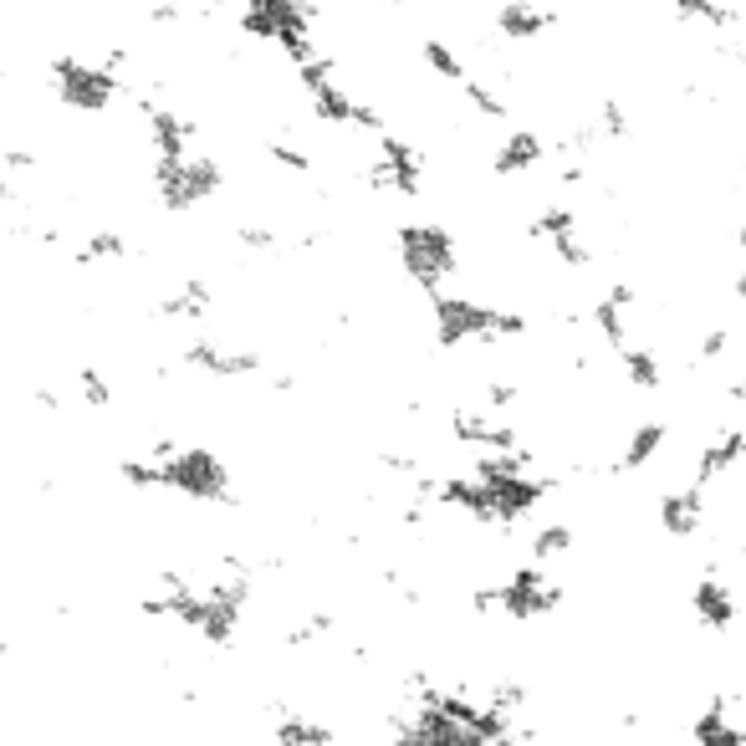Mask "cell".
<instances>
[{
  "mask_svg": "<svg viewBox=\"0 0 746 746\" xmlns=\"http://www.w3.org/2000/svg\"><path fill=\"white\" fill-rule=\"evenodd\" d=\"M399 256H405V271L430 291H445V277H456V241L450 230L435 226V220H415V226H399Z\"/></svg>",
  "mask_w": 746,
  "mask_h": 746,
  "instance_id": "obj_1",
  "label": "cell"
},
{
  "mask_svg": "<svg viewBox=\"0 0 746 746\" xmlns=\"http://www.w3.org/2000/svg\"><path fill=\"white\" fill-rule=\"evenodd\" d=\"M51 82H57V98L67 102V108H77V113H102L108 102L118 98V72H108V67H88L82 57H51L47 62Z\"/></svg>",
  "mask_w": 746,
  "mask_h": 746,
  "instance_id": "obj_2",
  "label": "cell"
},
{
  "mask_svg": "<svg viewBox=\"0 0 746 746\" xmlns=\"http://www.w3.org/2000/svg\"><path fill=\"white\" fill-rule=\"evenodd\" d=\"M165 486L190 501H230V476H226V460L210 456V450H175L165 456Z\"/></svg>",
  "mask_w": 746,
  "mask_h": 746,
  "instance_id": "obj_3",
  "label": "cell"
},
{
  "mask_svg": "<svg viewBox=\"0 0 746 746\" xmlns=\"http://www.w3.org/2000/svg\"><path fill=\"white\" fill-rule=\"evenodd\" d=\"M430 307H435V338H440V348L496 338V307L476 302V297H445V291H435Z\"/></svg>",
  "mask_w": 746,
  "mask_h": 746,
  "instance_id": "obj_4",
  "label": "cell"
},
{
  "mask_svg": "<svg viewBox=\"0 0 746 746\" xmlns=\"http://www.w3.org/2000/svg\"><path fill=\"white\" fill-rule=\"evenodd\" d=\"M563 608V588H557L553 578H543V568H517L511 573V583H501V614L506 619H543V614H557Z\"/></svg>",
  "mask_w": 746,
  "mask_h": 746,
  "instance_id": "obj_5",
  "label": "cell"
},
{
  "mask_svg": "<svg viewBox=\"0 0 746 746\" xmlns=\"http://www.w3.org/2000/svg\"><path fill=\"white\" fill-rule=\"evenodd\" d=\"M368 185L394 195H419V153L394 133H379V165L368 169Z\"/></svg>",
  "mask_w": 746,
  "mask_h": 746,
  "instance_id": "obj_6",
  "label": "cell"
},
{
  "mask_svg": "<svg viewBox=\"0 0 746 746\" xmlns=\"http://www.w3.org/2000/svg\"><path fill=\"white\" fill-rule=\"evenodd\" d=\"M486 481V476H481ZM491 496H496V521L511 527L531 511V506H543V496H553V481H537V476H491Z\"/></svg>",
  "mask_w": 746,
  "mask_h": 746,
  "instance_id": "obj_7",
  "label": "cell"
},
{
  "mask_svg": "<svg viewBox=\"0 0 746 746\" xmlns=\"http://www.w3.org/2000/svg\"><path fill=\"white\" fill-rule=\"evenodd\" d=\"M450 435L460 445H470V450H517V430L491 415H476V409H456L450 415Z\"/></svg>",
  "mask_w": 746,
  "mask_h": 746,
  "instance_id": "obj_8",
  "label": "cell"
},
{
  "mask_svg": "<svg viewBox=\"0 0 746 746\" xmlns=\"http://www.w3.org/2000/svg\"><path fill=\"white\" fill-rule=\"evenodd\" d=\"M185 364L205 368L210 379H246V374L261 368V358L256 354H226V348H216L210 338H195L190 348H185Z\"/></svg>",
  "mask_w": 746,
  "mask_h": 746,
  "instance_id": "obj_9",
  "label": "cell"
},
{
  "mask_svg": "<svg viewBox=\"0 0 746 746\" xmlns=\"http://www.w3.org/2000/svg\"><path fill=\"white\" fill-rule=\"evenodd\" d=\"M143 118H149V139H153V153H159V159H190L195 128L185 123V118H175L169 108H159V102H143Z\"/></svg>",
  "mask_w": 746,
  "mask_h": 746,
  "instance_id": "obj_10",
  "label": "cell"
},
{
  "mask_svg": "<svg viewBox=\"0 0 746 746\" xmlns=\"http://www.w3.org/2000/svg\"><path fill=\"white\" fill-rule=\"evenodd\" d=\"M659 527L670 531V537H696L700 517H706V501H700V481L685 486V491H665L659 496Z\"/></svg>",
  "mask_w": 746,
  "mask_h": 746,
  "instance_id": "obj_11",
  "label": "cell"
},
{
  "mask_svg": "<svg viewBox=\"0 0 746 746\" xmlns=\"http://www.w3.org/2000/svg\"><path fill=\"white\" fill-rule=\"evenodd\" d=\"M690 608H696V619L706 624V629L726 634L736 624V594L726 588L722 578H700L696 594H690Z\"/></svg>",
  "mask_w": 746,
  "mask_h": 746,
  "instance_id": "obj_12",
  "label": "cell"
},
{
  "mask_svg": "<svg viewBox=\"0 0 746 746\" xmlns=\"http://www.w3.org/2000/svg\"><path fill=\"white\" fill-rule=\"evenodd\" d=\"M553 21H557L553 11H537V6H527V0H511V6H501V11H496V31H501L506 41H531V37H543V31H547Z\"/></svg>",
  "mask_w": 746,
  "mask_h": 746,
  "instance_id": "obj_13",
  "label": "cell"
},
{
  "mask_svg": "<svg viewBox=\"0 0 746 746\" xmlns=\"http://www.w3.org/2000/svg\"><path fill=\"white\" fill-rule=\"evenodd\" d=\"M742 456H746V435H742V430H726L722 440H710L706 450H700V460H696V481L706 486V481H716V476H726V470H732Z\"/></svg>",
  "mask_w": 746,
  "mask_h": 746,
  "instance_id": "obj_14",
  "label": "cell"
},
{
  "mask_svg": "<svg viewBox=\"0 0 746 746\" xmlns=\"http://www.w3.org/2000/svg\"><path fill=\"white\" fill-rule=\"evenodd\" d=\"M236 624H241V604H226L220 594L205 588V608H200V624H195V629H200L210 645H230V639H236Z\"/></svg>",
  "mask_w": 746,
  "mask_h": 746,
  "instance_id": "obj_15",
  "label": "cell"
},
{
  "mask_svg": "<svg viewBox=\"0 0 746 746\" xmlns=\"http://www.w3.org/2000/svg\"><path fill=\"white\" fill-rule=\"evenodd\" d=\"M190 159H159V169H153V190H159V200H165V210H190L195 195H190Z\"/></svg>",
  "mask_w": 746,
  "mask_h": 746,
  "instance_id": "obj_16",
  "label": "cell"
},
{
  "mask_svg": "<svg viewBox=\"0 0 746 746\" xmlns=\"http://www.w3.org/2000/svg\"><path fill=\"white\" fill-rule=\"evenodd\" d=\"M537 159H543V139H537V133H506V143L491 159V169L496 175H527Z\"/></svg>",
  "mask_w": 746,
  "mask_h": 746,
  "instance_id": "obj_17",
  "label": "cell"
},
{
  "mask_svg": "<svg viewBox=\"0 0 746 746\" xmlns=\"http://www.w3.org/2000/svg\"><path fill=\"white\" fill-rule=\"evenodd\" d=\"M726 706H732V700H710V706L700 710L696 726H690V732H696V742H706V746H742L746 742L742 726L726 722Z\"/></svg>",
  "mask_w": 746,
  "mask_h": 746,
  "instance_id": "obj_18",
  "label": "cell"
},
{
  "mask_svg": "<svg viewBox=\"0 0 746 746\" xmlns=\"http://www.w3.org/2000/svg\"><path fill=\"white\" fill-rule=\"evenodd\" d=\"M659 445H665V425H659V419H645V425L629 435V445H624V456L614 460V470H645L649 460L659 456Z\"/></svg>",
  "mask_w": 746,
  "mask_h": 746,
  "instance_id": "obj_19",
  "label": "cell"
},
{
  "mask_svg": "<svg viewBox=\"0 0 746 746\" xmlns=\"http://www.w3.org/2000/svg\"><path fill=\"white\" fill-rule=\"evenodd\" d=\"M153 312L159 317H205L210 312V287H205V281H185L179 297H165Z\"/></svg>",
  "mask_w": 746,
  "mask_h": 746,
  "instance_id": "obj_20",
  "label": "cell"
},
{
  "mask_svg": "<svg viewBox=\"0 0 746 746\" xmlns=\"http://www.w3.org/2000/svg\"><path fill=\"white\" fill-rule=\"evenodd\" d=\"M624 307H629V302H624L619 291H608V297H598V302H594V328L604 332L614 348H624Z\"/></svg>",
  "mask_w": 746,
  "mask_h": 746,
  "instance_id": "obj_21",
  "label": "cell"
},
{
  "mask_svg": "<svg viewBox=\"0 0 746 746\" xmlns=\"http://www.w3.org/2000/svg\"><path fill=\"white\" fill-rule=\"evenodd\" d=\"M624 379L645 394L659 389V358L649 354V348H624Z\"/></svg>",
  "mask_w": 746,
  "mask_h": 746,
  "instance_id": "obj_22",
  "label": "cell"
},
{
  "mask_svg": "<svg viewBox=\"0 0 746 746\" xmlns=\"http://www.w3.org/2000/svg\"><path fill=\"white\" fill-rule=\"evenodd\" d=\"M277 742H287V746H322V742H332V732H328V726H317V722H302V716H281V722H277Z\"/></svg>",
  "mask_w": 746,
  "mask_h": 746,
  "instance_id": "obj_23",
  "label": "cell"
},
{
  "mask_svg": "<svg viewBox=\"0 0 746 746\" xmlns=\"http://www.w3.org/2000/svg\"><path fill=\"white\" fill-rule=\"evenodd\" d=\"M113 256H128V241L118 236V230H98V236H88V241L77 246V261H82V266L113 261Z\"/></svg>",
  "mask_w": 746,
  "mask_h": 746,
  "instance_id": "obj_24",
  "label": "cell"
},
{
  "mask_svg": "<svg viewBox=\"0 0 746 746\" xmlns=\"http://www.w3.org/2000/svg\"><path fill=\"white\" fill-rule=\"evenodd\" d=\"M675 16H680V21H706V26H716V31L736 26V16L722 11L716 0H675Z\"/></svg>",
  "mask_w": 746,
  "mask_h": 746,
  "instance_id": "obj_25",
  "label": "cell"
},
{
  "mask_svg": "<svg viewBox=\"0 0 746 746\" xmlns=\"http://www.w3.org/2000/svg\"><path fill=\"white\" fill-rule=\"evenodd\" d=\"M419 51H425V62H430L435 77H445V82H466V67H460V57L445 47V41H425Z\"/></svg>",
  "mask_w": 746,
  "mask_h": 746,
  "instance_id": "obj_26",
  "label": "cell"
},
{
  "mask_svg": "<svg viewBox=\"0 0 746 746\" xmlns=\"http://www.w3.org/2000/svg\"><path fill=\"white\" fill-rule=\"evenodd\" d=\"M118 476H123L128 486H139V491H149V486H165V460H118Z\"/></svg>",
  "mask_w": 746,
  "mask_h": 746,
  "instance_id": "obj_27",
  "label": "cell"
},
{
  "mask_svg": "<svg viewBox=\"0 0 746 746\" xmlns=\"http://www.w3.org/2000/svg\"><path fill=\"white\" fill-rule=\"evenodd\" d=\"M573 547V527H543L537 537H531V557L537 563H547V557H563Z\"/></svg>",
  "mask_w": 746,
  "mask_h": 746,
  "instance_id": "obj_28",
  "label": "cell"
},
{
  "mask_svg": "<svg viewBox=\"0 0 746 746\" xmlns=\"http://www.w3.org/2000/svg\"><path fill=\"white\" fill-rule=\"evenodd\" d=\"M190 195H195V205L205 200V195H216L220 190V165L216 159H190Z\"/></svg>",
  "mask_w": 746,
  "mask_h": 746,
  "instance_id": "obj_29",
  "label": "cell"
},
{
  "mask_svg": "<svg viewBox=\"0 0 746 746\" xmlns=\"http://www.w3.org/2000/svg\"><path fill=\"white\" fill-rule=\"evenodd\" d=\"M527 230H531V236H543V241H557V236H568V230H573V210H568V205H553V210H543Z\"/></svg>",
  "mask_w": 746,
  "mask_h": 746,
  "instance_id": "obj_30",
  "label": "cell"
},
{
  "mask_svg": "<svg viewBox=\"0 0 746 746\" xmlns=\"http://www.w3.org/2000/svg\"><path fill=\"white\" fill-rule=\"evenodd\" d=\"M460 92H466V102H470V108H476L481 118H506V102L496 98L491 88H481V82H470V77H466V82H460Z\"/></svg>",
  "mask_w": 746,
  "mask_h": 746,
  "instance_id": "obj_31",
  "label": "cell"
},
{
  "mask_svg": "<svg viewBox=\"0 0 746 746\" xmlns=\"http://www.w3.org/2000/svg\"><path fill=\"white\" fill-rule=\"evenodd\" d=\"M77 389H82V399H88L92 409H108V405H113V389H108V379H102L98 368H82V374H77Z\"/></svg>",
  "mask_w": 746,
  "mask_h": 746,
  "instance_id": "obj_32",
  "label": "cell"
},
{
  "mask_svg": "<svg viewBox=\"0 0 746 746\" xmlns=\"http://www.w3.org/2000/svg\"><path fill=\"white\" fill-rule=\"evenodd\" d=\"M491 706H496V710H506V716H517V710L527 706V685H517V680L491 685Z\"/></svg>",
  "mask_w": 746,
  "mask_h": 746,
  "instance_id": "obj_33",
  "label": "cell"
},
{
  "mask_svg": "<svg viewBox=\"0 0 746 746\" xmlns=\"http://www.w3.org/2000/svg\"><path fill=\"white\" fill-rule=\"evenodd\" d=\"M266 149H271V159H277V165L297 169V175H312V159H307L302 149H291L287 139H271V143H266Z\"/></svg>",
  "mask_w": 746,
  "mask_h": 746,
  "instance_id": "obj_34",
  "label": "cell"
},
{
  "mask_svg": "<svg viewBox=\"0 0 746 746\" xmlns=\"http://www.w3.org/2000/svg\"><path fill=\"white\" fill-rule=\"evenodd\" d=\"M328 629H332V619H328V614H312L307 624H297V629L287 634V645H312V639H322Z\"/></svg>",
  "mask_w": 746,
  "mask_h": 746,
  "instance_id": "obj_35",
  "label": "cell"
},
{
  "mask_svg": "<svg viewBox=\"0 0 746 746\" xmlns=\"http://www.w3.org/2000/svg\"><path fill=\"white\" fill-rule=\"evenodd\" d=\"M236 236H241V246L246 251H277V230H266V226H241L236 230Z\"/></svg>",
  "mask_w": 746,
  "mask_h": 746,
  "instance_id": "obj_36",
  "label": "cell"
},
{
  "mask_svg": "<svg viewBox=\"0 0 746 746\" xmlns=\"http://www.w3.org/2000/svg\"><path fill=\"white\" fill-rule=\"evenodd\" d=\"M553 251H557V261H563V266H583V261H588V246H583L573 230H568V236H557Z\"/></svg>",
  "mask_w": 746,
  "mask_h": 746,
  "instance_id": "obj_37",
  "label": "cell"
},
{
  "mask_svg": "<svg viewBox=\"0 0 746 746\" xmlns=\"http://www.w3.org/2000/svg\"><path fill=\"white\" fill-rule=\"evenodd\" d=\"M598 123H604L608 139H624L629 133V113H624L619 102H604V113H598Z\"/></svg>",
  "mask_w": 746,
  "mask_h": 746,
  "instance_id": "obj_38",
  "label": "cell"
},
{
  "mask_svg": "<svg viewBox=\"0 0 746 746\" xmlns=\"http://www.w3.org/2000/svg\"><path fill=\"white\" fill-rule=\"evenodd\" d=\"M210 594H220L226 604H241L246 608V598H251V578H246V573H241V578H226V583H216Z\"/></svg>",
  "mask_w": 746,
  "mask_h": 746,
  "instance_id": "obj_39",
  "label": "cell"
},
{
  "mask_svg": "<svg viewBox=\"0 0 746 746\" xmlns=\"http://www.w3.org/2000/svg\"><path fill=\"white\" fill-rule=\"evenodd\" d=\"M726 348H732V332H726V328H710L706 338H700V348H696V354H700V358H706V364H710V358H722Z\"/></svg>",
  "mask_w": 746,
  "mask_h": 746,
  "instance_id": "obj_40",
  "label": "cell"
},
{
  "mask_svg": "<svg viewBox=\"0 0 746 746\" xmlns=\"http://www.w3.org/2000/svg\"><path fill=\"white\" fill-rule=\"evenodd\" d=\"M486 405H491V409H506V405H517V384H506V379H491V384H486Z\"/></svg>",
  "mask_w": 746,
  "mask_h": 746,
  "instance_id": "obj_41",
  "label": "cell"
},
{
  "mask_svg": "<svg viewBox=\"0 0 746 746\" xmlns=\"http://www.w3.org/2000/svg\"><path fill=\"white\" fill-rule=\"evenodd\" d=\"M521 332H527L521 312H496V338H521Z\"/></svg>",
  "mask_w": 746,
  "mask_h": 746,
  "instance_id": "obj_42",
  "label": "cell"
},
{
  "mask_svg": "<svg viewBox=\"0 0 746 746\" xmlns=\"http://www.w3.org/2000/svg\"><path fill=\"white\" fill-rule=\"evenodd\" d=\"M354 128H368V133L379 139V133H384V118H379V108H368V102H358V108H354Z\"/></svg>",
  "mask_w": 746,
  "mask_h": 746,
  "instance_id": "obj_43",
  "label": "cell"
},
{
  "mask_svg": "<svg viewBox=\"0 0 746 746\" xmlns=\"http://www.w3.org/2000/svg\"><path fill=\"white\" fill-rule=\"evenodd\" d=\"M470 608H476V614H491V608H501V583H496V588H476V594H470Z\"/></svg>",
  "mask_w": 746,
  "mask_h": 746,
  "instance_id": "obj_44",
  "label": "cell"
},
{
  "mask_svg": "<svg viewBox=\"0 0 746 746\" xmlns=\"http://www.w3.org/2000/svg\"><path fill=\"white\" fill-rule=\"evenodd\" d=\"M6 165H11V169H31V165H37V153H26V149H11V153H6Z\"/></svg>",
  "mask_w": 746,
  "mask_h": 746,
  "instance_id": "obj_45",
  "label": "cell"
},
{
  "mask_svg": "<svg viewBox=\"0 0 746 746\" xmlns=\"http://www.w3.org/2000/svg\"><path fill=\"white\" fill-rule=\"evenodd\" d=\"M384 466H389L394 476H415V460H405V456H384Z\"/></svg>",
  "mask_w": 746,
  "mask_h": 746,
  "instance_id": "obj_46",
  "label": "cell"
},
{
  "mask_svg": "<svg viewBox=\"0 0 746 746\" xmlns=\"http://www.w3.org/2000/svg\"><path fill=\"white\" fill-rule=\"evenodd\" d=\"M557 179H563L568 190H573V185H583V165H568V169H563V175H557Z\"/></svg>",
  "mask_w": 746,
  "mask_h": 746,
  "instance_id": "obj_47",
  "label": "cell"
},
{
  "mask_svg": "<svg viewBox=\"0 0 746 746\" xmlns=\"http://www.w3.org/2000/svg\"><path fill=\"white\" fill-rule=\"evenodd\" d=\"M726 394H732L736 405H746V374H742V379H732V384H726Z\"/></svg>",
  "mask_w": 746,
  "mask_h": 746,
  "instance_id": "obj_48",
  "label": "cell"
},
{
  "mask_svg": "<svg viewBox=\"0 0 746 746\" xmlns=\"http://www.w3.org/2000/svg\"><path fill=\"white\" fill-rule=\"evenodd\" d=\"M123 62H128V51H108V57H102V67H108V72H118Z\"/></svg>",
  "mask_w": 746,
  "mask_h": 746,
  "instance_id": "obj_49",
  "label": "cell"
},
{
  "mask_svg": "<svg viewBox=\"0 0 746 746\" xmlns=\"http://www.w3.org/2000/svg\"><path fill=\"white\" fill-rule=\"evenodd\" d=\"M736 297H742V302H746V271H742V277H736Z\"/></svg>",
  "mask_w": 746,
  "mask_h": 746,
  "instance_id": "obj_50",
  "label": "cell"
},
{
  "mask_svg": "<svg viewBox=\"0 0 746 746\" xmlns=\"http://www.w3.org/2000/svg\"><path fill=\"white\" fill-rule=\"evenodd\" d=\"M736 246H742V251H746V226H736Z\"/></svg>",
  "mask_w": 746,
  "mask_h": 746,
  "instance_id": "obj_51",
  "label": "cell"
},
{
  "mask_svg": "<svg viewBox=\"0 0 746 746\" xmlns=\"http://www.w3.org/2000/svg\"><path fill=\"white\" fill-rule=\"evenodd\" d=\"M379 6H399V0H379Z\"/></svg>",
  "mask_w": 746,
  "mask_h": 746,
  "instance_id": "obj_52",
  "label": "cell"
},
{
  "mask_svg": "<svg viewBox=\"0 0 746 746\" xmlns=\"http://www.w3.org/2000/svg\"><path fill=\"white\" fill-rule=\"evenodd\" d=\"M742 72H746V51H742Z\"/></svg>",
  "mask_w": 746,
  "mask_h": 746,
  "instance_id": "obj_53",
  "label": "cell"
},
{
  "mask_svg": "<svg viewBox=\"0 0 746 746\" xmlns=\"http://www.w3.org/2000/svg\"><path fill=\"white\" fill-rule=\"evenodd\" d=\"M742 169H746V165H742Z\"/></svg>",
  "mask_w": 746,
  "mask_h": 746,
  "instance_id": "obj_54",
  "label": "cell"
}]
</instances>
